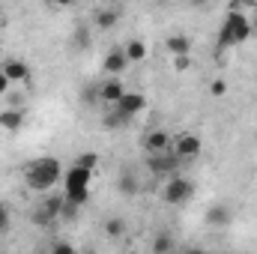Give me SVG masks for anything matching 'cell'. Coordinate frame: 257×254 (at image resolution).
<instances>
[{
    "mask_svg": "<svg viewBox=\"0 0 257 254\" xmlns=\"http://www.w3.org/2000/svg\"><path fill=\"white\" fill-rule=\"evenodd\" d=\"M63 177V168H60V159H51V156H42L36 159L30 168H27V186L33 191H48L51 186H57V180Z\"/></svg>",
    "mask_w": 257,
    "mask_h": 254,
    "instance_id": "6da1fadb",
    "label": "cell"
},
{
    "mask_svg": "<svg viewBox=\"0 0 257 254\" xmlns=\"http://www.w3.org/2000/svg\"><path fill=\"white\" fill-rule=\"evenodd\" d=\"M90 177H93V171H87V168H81V165H72V168L63 174L66 200H69V203H75V206H84V203H87Z\"/></svg>",
    "mask_w": 257,
    "mask_h": 254,
    "instance_id": "7a4b0ae2",
    "label": "cell"
},
{
    "mask_svg": "<svg viewBox=\"0 0 257 254\" xmlns=\"http://www.w3.org/2000/svg\"><path fill=\"white\" fill-rule=\"evenodd\" d=\"M192 183L186 180V177H177V174H171L168 177V183H165V189H162V200L165 203H171V206H183L189 197H192Z\"/></svg>",
    "mask_w": 257,
    "mask_h": 254,
    "instance_id": "3957f363",
    "label": "cell"
},
{
    "mask_svg": "<svg viewBox=\"0 0 257 254\" xmlns=\"http://www.w3.org/2000/svg\"><path fill=\"white\" fill-rule=\"evenodd\" d=\"M180 162H183V159L174 153V147H168V150L150 153V159H147V168H150L153 174H159V177H171V174H177Z\"/></svg>",
    "mask_w": 257,
    "mask_h": 254,
    "instance_id": "277c9868",
    "label": "cell"
},
{
    "mask_svg": "<svg viewBox=\"0 0 257 254\" xmlns=\"http://www.w3.org/2000/svg\"><path fill=\"white\" fill-rule=\"evenodd\" d=\"M221 27H227L230 30V36H233V45H239V42H245V39H251V33H254V27H251V21L239 12V9H233V12H227L224 15V24Z\"/></svg>",
    "mask_w": 257,
    "mask_h": 254,
    "instance_id": "5b68a950",
    "label": "cell"
},
{
    "mask_svg": "<svg viewBox=\"0 0 257 254\" xmlns=\"http://www.w3.org/2000/svg\"><path fill=\"white\" fill-rule=\"evenodd\" d=\"M144 108H147V99H144L141 93H123V96L114 102V114H120L126 123L135 117V114H141Z\"/></svg>",
    "mask_w": 257,
    "mask_h": 254,
    "instance_id": "8992f818",
    "label": "cell"
},
{
    "mask_svg": "<svg viewBox=\"0 0 257 254\" xmlns=\"http://www.w3.org/2000/svg\"><path fill=\"white\" fill-rule=\"evenodd\" d=\"M200 150H203L200 135H192V132H183V135H177V141H174V153H177L183 162L197 159V156H200Z\"/></svg>",
    "mask_w": 257,
    "mask_h": 254,
    "instance_id": "52a82bcc",
    "label": "cell"
},
{
    "mask_svg": "<svg viewBox=\"0 0 257 254\" xmlns=\"http://www.w3.org/2000/svg\"><path fill=\"white\" fill-rule=\"evenodd\" d=\"M123 93H126V87H123V81H120L117 75H114V78H108V81L99 87V99H102L105 105H114Z\"/></svg>",
    "mask_w": 257,
    "mask_h": 254,
    "instance_id": "ba28073f",
    "label": "cell"
},
{
    "mask_svg": "<svg viewBox=\"0 0 257 254\" xmlns=\"http://www.w3.org/2000/svg\"><path fill=\"white\" fill-rule=\"evenodd\" d=\"M168 147H171V135H168L165 129L147 132V138H144V150H147V153H159V150H168Z\"/></svg>",
    "mask_w": 257,
    "mask_h": 254,
    "instance_id": "9c48e42d",
    "label": "cell"
},
{
    "mask_svg": "<svg viewBox=\"0 0 257 254\" xmlns=\"http://www.w3.org/2000/svg\"><path fill=\"white\" fill-rule=\"evenodd\" d=\"M230 218H233V212H230V206H224V203H215V206L206 209V224H209V227H227Z\"/></svg>",
    "mask_w": 257,
    "mask_h": 254,
    "instance_id": "30bf717a",
    "label": "cell"
},
{
    "mask_svg": "<svg viewBox=\"0 0 257 254\" xmlns=\"http://www.w3.org/2000/svg\"><path fill=\"white\" fill-rule=\"evenodd\" d=\"M0 69H3V75H6L12 84H15V81H30V69H27L24 60H6Z\"/></svg>",
    "mask_w": 257,
    "mask_h": 254,
    "instance_id": "8fae6325",
    "label": "cell"
},
{
    "mask_svg": "<svg viewBox=\"0 0 257 254\" xmlns=\"http://www.w3.org/2000/svg\"><path fill=\"white\" fill-rule=\"evenodd\" d=\"M21 123H24V111H21V108H6V111H0V129L18 132Z\"/></svg>",
    "mask_w": 257,
    "mask_h": 254,
    "instance_id": "7c38bea8",
    "label": "cell"
},
{
    "mask_svg": "<svg viewBox=\"0 0 257 254\" xmlns=\"http://www.w3.org/2000/svg\"><path fill=\"white\" fill-rule=\"evenodd\" d=\"M128 66V57H126V51H111L105 60H102V69L108 72V75H120L123 69Z\"/></svg>",
    "mask_w": 257,
    "mask_h": 254,
    "instance_id": "4fadbf2b",
    "label": "cell"
},
{
    "mask_svg": "<svg viewBox=\"0 0 257 254\" xmlns=\"http://www.w3.org/2000/svg\"><path fill=\"white\" fill-rule=\"evenodd\" d=\"M165 48L171 51V57H174V54H189V51H192V39L183 36V33H174V36L165 39Z\"/></svg>",
    "mask_w": 257,
    "mask_h": 254,
    "instance_id": "5bb4252c",
    "label": "cell"
},
{
    "mask_svg": "<svg viewBox=\"0 0 257 254\" xmlns=\"http://www.w3.org/2000/svg\"><path fill=\"white\" fill-rule=\"evenodd\" d=\"M117 18H120L117 9H99V12H96V27H99V30H111V27L117 24Z\"/></svg>",
    "mask_w": 257,
    "mask_h": 254,
    "instance_id": "9a60e30c",
    "label": "cell"
},
{
    "mask_svg": "<svg viewBox=\"0 0 257 254\" xmlns=\"http://www.w3.org/2000/svg\"><path fill=\"white\" fill-rule=\"evenodd\" d=\"M126 57H128V63H141V60L147 57V45H144L141 39H128V45H126Z\"/></svg>",
    "mask_w": 257,
    "mask_h": 254,
    "instance_id": "2e32d148",
    "label": "cell"
},
{
    "mask_svg": "<svg viewBox=\"0 0 257 254\" xmlns=\"http://www.w3.org/2000/svg\"><path fill=\"white\" fill-rule=\"evenodd\" d=\"M105 233H108L111 239L123 236V233H126V221H123V218H108V221H105Z\"/></svg>",
    "mask_w": 257,
    "mask_h": 254,
    "instance_id": "e0dca14e",
    "label": "cell"
},
{
    "mask_svg": "<svg viewBox=\"0 0 257 254\" xmlns=\"http://www.w3.org/2000/svg\"><path fill=\"white\" fill-rule=\"evenodd\" d=\"M165 251H174V239L168 233H159L153 239V254H165Z\"/></svg>",
    "mask_w": 257,
    "mask_h": 254,
    "instance_id": "ac0fdd59",
    "label": "cell"
},
{
    "mask_svg": "<svg viewBox=\"0 0 257 254\" xmlns=\"http://www.w3.org/2000/svg\"><path fill=\"white\" fill-rule=\"evenodd\" d=\"M138 189H141V186H138V177H135V174H123V177H120V191H123V194L132 197V194H138Z\"/></svg>",
    "mask_w": 257,
    "mask_h": 254,
    "instance_id": "d6986e66",
    "label": "cell"
},
{
    "mask_svg": "<svg viewBox=\"0 0 257 254\" xmlns=\"http://www.w3.org/2000/svg\"><path fill=\"white\" fill-rule=\"evenodd\" d=\"M75 165H81V168H87V171H96L99 156H96V153H81V156L75 159Z\"/></svg>",
    "mask_w": 257,
    "mask_h": 254,
    "instance_id": "ffe728a7",
    "label": "cell"
},
{
    "mask_svg": "<svg viewBox=\"0 0 257 254\" xmlns=\"http://www.w3.org/2000/svg\"><path fill=\"white\" fill-rule=\"evenodd\" d=\"M209 93H212V96H224V93H227V81H224V78H215V81L209 84Z\"/></svg>",
    "mask_w": 257,
    "mask_h": 254,
    "instance_id": "44dd1931",
    "label": "cell"
},
{
    "mask_svg": "<svg viewBox=\"0 0 257 254\" xmlns=\"http://www.w3.org/2000/svg\"><path fill=\"white\" fill-rule=\"evenodd\" d=\"M189 66H192V57L189 54H174V69L177 72H186Z\"/></svg>",
    "mask_w": 257,
    "mask_h": 254,
    "instance_id": "7402d4cb",
    "label": "cell"
},
{
    "mask_svg": "<svg viewBox=\"0 0 257 254\" xmlns=\"http://www.w3.org/2000/svg\"><path fill=\"white\" fill-rule=\"evenodd\" d=\"M75 45H81V48H87V45H90V33H87L84 27L75 33Z\"/></svg>",
    "mask_w": 257,
    "mask_h": 254,
    "instance_id": "603a6c76",
    "label": "cell"
},
{
    "mask_svg": "<svg viewBox=\"0 0 257 254\" xmlns=\"http://www.w3.org/2000/svg\"><path fill=\"white\" fill-rule=\"evenodd\" d=\"M54 251H60V254H72L75 248H72L69 242H54Z\"/></svg>",
    "mask_w": 257,
    "mask_h": 254,
    "instance_id": "cb8c5ba5",
    "label": "cell"
},
{
    "mask_svg": "<svg viewBox=\"0 0 257 254\" xmlns=\"http://www.w3.org/2000/svg\"><path fill=\"white\" fill-rule=\"evenodd\" d=\"M6 227H9V212L0 206V230H6Z\"/></svg>",
    "mask_w": 257,
    "mask_h": 254,
    "instance_id": "d4e9b609",
    "label": "cell"
},
{
    "mask_svg": "<svg viewBox=\"0 0 257 254\" xmlns=\"http://www.w3.org/2000/svg\"><path fill=\"white\" fill-rule=\"evenodd\" d=\"M9 84H12V81H9V78L3 75V69H0V96H3L6 90H9Z\"/></svg>",
    "mask_w": 257,
    "mask_h": 254,
    "instance_id": "484cf974",
    "label": "cell"
},
{
    "mask_svg": "<svg viewBox=\"0 0 257 254\" xmlns=\"http://www.w3.org/2000/svg\"><path fill=\"white\" fill-rule=\"evenodd\" d=\"M257 0H236V6H254Z\"/></svg>",
    "mask_w": 257,
    "mask_h": 254,
    "instance_id": "4316f807",
    "label": "cell"
},
{
    "mask_svg": "<svg viewBox=\"0 0 257 254\" xmlns=\"http://www.w3.org/2000/svg\"><path fill=\"white\" fill-rule=\"evenodd\" d=\"M189 3H192V6H206L209 0H189Z\"/></svg>",
    "mask_w": 257,
    "mask_h": 254,
    "instance_id": "83f0119b",
    "label": "cell"
},
{
    "mask_svg": "<svg viewBox=\"0 0 257 254\" xmlns=\"http://www.w3.org/2000/svg\"><path fill=\"white\" fill-rule=\"evenodd\" d=\"M51 3H54V6H69L72 0H51Z\"/></svg>",
    "mask_w": 257,
    "mask_h": 254,
    "instance_id": "f1b7e54d",
    "label": "cell"
},
{
    "mask_svg": "<svg viewBox=\"0 0 257 254\" xmlns=\"http://www.w3.org/2000/svg\"><path fill=\"white\" fill-rule=\"evenodd\" d=\"M254 21H257V3H254Z\"/></svg>",
    "mask_w": 257,
    "mask_h": 254,
    "instance_id": "f546056e",
    "label": "cell"
}]
</instances>
